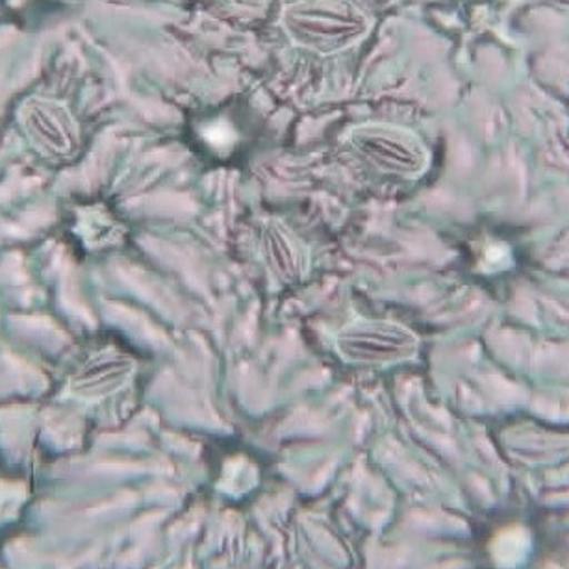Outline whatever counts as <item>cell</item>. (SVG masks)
<instances>
[{
  "label": "cell",
  "mask_w": 569,
  "mask_h": 569,
  "mask_svg": "<svg viewBox=\"0 0 569 569\" xmlns=\"http://www.w3.org/2000/svg\"><path fill=\"white\" fill-rule=\"evenodd\" d=\"M280 23L296 46L319 54L349 49L369 32L368 16L352 0H297Z\"/></svg>",
  "instance_id": "1"
},
{
  "label": "cell",
  "mask_w": 569,
  "mask_h": 569,
  "mask_svg": "<svg viewBox=\"0 0 569 569\" xmlns=\"http://www.w3.org/2000/svg\"><path fill=\"white\" fill-rule=\"evenodd\" d=\"M416 347L407 329L380 319H357L336 335L341 360L355 366H388L410 357Z\"/></svg>",
  "instance_id": "2"
},
{
  "label": "cell",
  "mask_w": 569,
  "mask_h": 569,
  "mask_svg": "<svg viewBox=\"0 0 569 569\" xmlns=\"http://www.w3.org/2000/svg\"><path fill=\"white\" fill-rule=\"evenodd\" d=\"M352 149L385 173L416 174L423 168V149L412 134L390 124L366 123L349 134Z\"/></svg>",
  "instance_id": "3"
},
{
  "label": "cell",
  "mask_w": 569,
  "mask_h": 569,
  "mask_svg": "<svg viewBox=\"0 0 569 569\" xmlns=\"http://www.w3.org/2000/svg\"><path fill=\"white\" fill-rule=\"evenodd\" d=\"M263 262L280 284H296L310 268V254L299 238L280 221H269L262 236Z\"/></svg>",
  "instance_id": "4"
}]
</instances>
